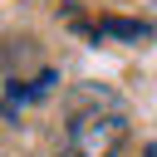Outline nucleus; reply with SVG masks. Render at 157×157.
I'll use <instances>...</instances> for the list:
<instances>
[{
    "label": "nucleus",
    "instance_id": "nucleus-2",
    "mask_svg": "<svg viewBox=\"0 0 157 157\" xmlns=\"http://www.w3.org/2000/svg\"><path fill=\"white\" fill-rule=\"evenodd\" d=\"M103 29H108V34L132 39V44H137V39H147V25H137V20H103Z\"/></svg>",
    "mask_w": 157,
    "mask_h": 157
},
{
    "label": "nucleus",
    "instance_id": "nucleus-1",
    "mask_svg": "<svg viewBox=\"0 0 157 157\" xmlns=\"http://www.w3.org/2000/svg\"><path fill=\"white\" fill-rule=\"evenodd\" d=\"M128 137V108L108 88H78L64 123V157H118Z\"/></svg>",
    "mask_w": 157,
    "mask_h": 157
}]
</instances>
